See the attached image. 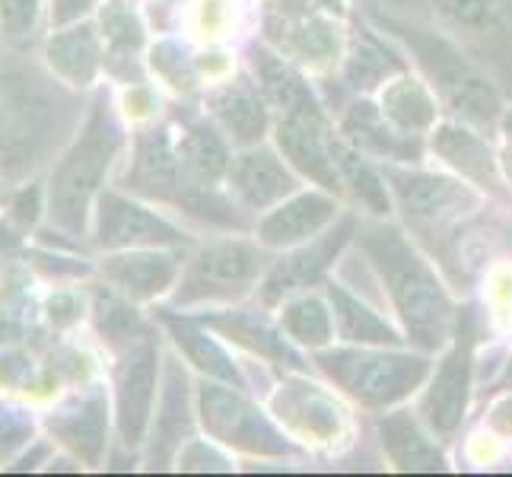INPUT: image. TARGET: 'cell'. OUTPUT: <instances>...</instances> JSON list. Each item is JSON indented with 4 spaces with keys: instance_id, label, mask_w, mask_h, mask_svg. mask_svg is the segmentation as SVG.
Listing matches in <instances>:
<instances>
[{
    "instance_id": "obj_30",
    "label": "cell",
    "mask_w": 512,
    "mask_h": 477,
    "mask_svg": "<svg viewBox=\"0 0 512 477\" xmlns=\"http://www.w3.org/2000/svg\"><path fill=\"white\" fill-rule=\"evenodd\" d=\"M379 109L404 134L423 137V134H430L433 125H436V96H433V90L427 86V80L411 77L408 70L385 83Z\"/></svg>"
},
{
    "instance_id": "obj_21",
    "label": "cell",
    "mask_w": 512,
    "mask_h": 477,
    "mask_svg": "<svg viewBox=\"0 0 512 477\" xmlns=\"http://www.w3.org/2000/svg\"><path fill=\"white\" fill-rule=\"evenodd\" d=\"M430 134H433L430 144H433L436 156H443L452 169H458L478 188H484L490 194H503L506 179H503L500 159L490 150L481 128L455 118V121H443V125H433Z\"/></svg>"
},
{
    "instance_id": "obj_10",
    "label": "cell",
    "mask_w": 512,
    "mask_h": 477,
    "mask_svg": "<svg viewBox=\"0 0 512 477\" xmlns=\"http://www.w3.org/2000/svg\"><path fill=\"white\" fill-rule=\"evenodd\" d=\"M474 341H478L474 309L465 306V309H458L446 357L420 398V417L436 436H452L465 420L471 379H474Z\"/></svg>"
},
{
    "instance_id": "obj_52",
    "label": "cell",
    "mask_w": 512,
    "mask_h": 477,
    "mask_svg": "<svg viewBox=\"0 0 512 477\" xmlns=\"http://www.w3.org/2000/svg\"><path fill=\"white\" fill-rule=\"evenodd\" d=\"M0 42H4V35H0Z\"/></svg>"
},
{
    "instance_id": "obj_5",
    "label": "cell",
    "mask_w": 512,
    "mask_h": 477,
    "mask_svg": "<svg viewBox=\"0 0 512 477\" xmlns=\"http://www.w3.org/2000/svg\"><path fill=\"white\" fill-rule=\"evenodd\" d=\"M121 182L134 194L169 204L207 226H223V229L249 226L239 201H229L217 185L201 182L198 175L188 169V163L179 153V144H175L172 121H166V125H150L137 134L134 163Z\"/></svg>"
},
{
    "instance_id": "obj_38",
    "label": "cell",
    "mask_w": 512,
    "mask_h": 477,
    "mask_svg": "<svg viewBox=\"0 0 512 477\" xmlns=\"http://www.w3.org/2000/svg\"><path fill=\"white\" fill-rule=\"evenodd\" d=\"M458 42H462L468 55L493 77V83L500 86V93L512 96V26L497 23L484 32L465 35V39H458Z\"/></svg>"
},
{
    "instance_id": "obj_7",
    "label": "cell",
    "mask_w": 512,
    "mask_h": 477,
    "mask_svg": "<svg viewBox=\"0 0 512 477\" xmlns=\"http://www.w3.org/2000/svg\"><path fill=\"white\" fill-rule=\"evenodd\" d=\"M379 172L408 226L439 258L452 261V242L458 233V223L471 210H478V194L468 185L449 179V175L420 172L398 163H382Z\"/></svg>"
},
{
    "instance_id": "obj_17",
    "label": "cell",
    "mask_w": 512,
    "mask_h": 477,
    "mask_svg": "<svg viewBox=\"0 0 512 477\" xmlns=\"http://www.w3.org/2000/svg\"><path fill=\"white\" fill-rule=\"evenodd\" d=\"M45 427L55 436V443L74 452L80 462L99 465L105 455V436H109V401L99 388H90L51 411Z\"/></svg>"
},
{
    "instance_id": "obj_23",
    "label": "cell",
    "mask_w": 512,
    "mask_h": 477,
    "mask_svg": "<svg viewBox=\"0 0 512 477\" xmlns=\"http://www.w3.org/2000/svg\"><path fill=\"white\" fill-rule=\"evenodd\" d=\"M271 39L284 48V55H293L306 64H328L338 58L341 35L322 10L309 7H280V13L268 23Z\"/></svg>"
},
{
    "instance_id": "obj_39",
    "label": "cell",
    "mask_w": 512,
    "mask_h": 477,
    "mask_svg": "<svg viewBox=\"0 0 512 477\" xmlns=\"http://www.w3.org/2000/svg\"><path fill=\"white\" fill-rule=\"evenodd\" d=\"M42 0H0V35L10 48L32 45Z\"/></svg>"
},
{
    "instance_id": "obj_44",
    "label": "cell",
    "mask_w": 512,
    "mask_h": 477,
    "mask_svg": "<svg viewBox=\"0 0 512 477\" xmlns=\"http://www.w3.org/2000/svg\"><path fill=\"white\" fill-rule=\"evenodd\" d=\"M32 379V360L23 353H0V382L10 388H23Z\"/></svg>"
},
{
    "instance_id": "obj_45",
    "label": "cell",
    "mask_w": 512,
    "mask_h": 477,
    "mask_svg": "<svg viewBox=\"0 0 512 477\" xmlns=\"http://www.w3.org/2000/svg\"><path fill=\"white\" fill-rule=\"evenodd\" d=\"M99 0H51V26H67L77 23L90 13Z\"/></svg>"
},
{
    "instance_id": "obj_3",
    "label": "cell",
    "mask_w": 512,
    "mask_h": 477,
    "mask_svg": "<svg viewBox=\"0 0 512 477\" xmlns=\"http://www.w3.org/2000/svg\"><path fill=\"white\" fill-rule=\"evenodd\" d=\"M353 239L385 284L404 325V341L423 353L443 350L452 341L458 309L414 242L392 223H360Z\"/></svg>"
},
{
    "instance_id": "obj_6",
    "label": "cell",
    "mask_w": 512,
    "mask_h": 477,
    "mask_svg": "<svg viewBox=\"0 0 512 477\" xmlns=\"http://www.w3.org/2000/svg\"><path fill=\"white\" fill-rule=\"evenodd\" d=\"M315 366L366 408H388L398 404L430 376V353H398L382 347H334L315 353Z\"/></svg>"
},
{
    "instance_id": "obj_37",
    "label": "cell",
    "mask_w": 512,
    "mask_h": 477,
    "mask_svg": "<svg viewBox=\"0 0 512 477\" xmlns=\"http://www.w3.org/2000/svg\"><path fill=\"white\" fill-rule=\"evenodd\" d=\"M280 328L287 331V338L303 347H325L334 334L331 309L312 293H293L280 303Z\"/></svg>"
},
{
    "instance_id": "obj_41",
    "label": "cell",
    "mask_w": 512,
    "mask_h": 477,
    "mask_svg": "<svg viewBox=\"0 0 512 477\" xmlns=\"http://www.w3.org/2000/svg\"><path fill=\"white\" fill-rule=\"evenodd\" d=\"M35 423L29 411L13 408V404H0V458H10L16 449H23L32 439Z\"/></svg>"
},
{
    "instance_id": "obj_46",
    "label": "cell",
    "mask_w": 512,
    "mask_h": 477,
    "mask_svg": "<svg viewBox=\"0 0 512 477\" xmlns=\"http://www.w3.org/2000/svg\"><path fill=\"white\" fill-rule=\"evenodd\" d=\"M80 299L74 293H55L51 296V303H48V315H51V322H55L58 328H67V325H74L77 318H80Z\"/></svg>"
},
{
    "instance_id": "obj_32",
    "label": "cell",
    "mask_w": 512,
    "mask_h": 477,
    "mask_svg": "<svg viewBox=\"0 0 512 477\" xmlns=\"http://www.w3.org/2000/svg\"><path fill=\"white\" fill-rule=\"evenodd\" d=\"M328 303H331L334 325H338L341 341L369 344V347H398L404 341L376 309H369L363 299L347 293L344 284H334V280H328Z\"/></svg>"
},
{
    "instance_id": "obj_43",
    "label": "cell",
    "mask_w": 512,
    "mask_h": 477,
    "mask_svg": "<svg viewBox=\"0 0 512 477\" xmlns=\"http://www.w3.org/2000/svg\"><path fill=\"white\" fill-rule=\"evenodd\" d=\"M42 198H45V188L42 185H29L16 194L13 201V220L20 226H32L39 220V210H42Z\"/></svg>"
},
{
    "instance_id": "obj_35",
    "label": "cell",
    "mask_w": 512,
    "mask_h": 477,
    "mask_svg": "<svg viewBox=\"0 0 512 477\" xmlns=\"http://www.w3.org/2000/svg\"><path fill=\"white\" fill-rule=\"evenodd\" d=\"M102 35H105V64H109L112 74L125 77V80H137L140 83V70H137V51L144 45V29H140V20L131 13V7L125 4H109L102 7Z\"/></svg>"
},
{
    "instance_id": "obj_36",
    "label": "cell",
    "mask_w": 512,
    "mask_h": 477,
    "mask_svg": "<svg viewBox=\"0 0 512 477\" xmlns=\"http://www.w3.org/2000/svg\"><path fill=\"white\" fill-rule=\"evenodd\" d=\"M93 318H96L99 338L109 344L115 353H125L128 347H134L144 338H150L147 322L128 303V296L121 299L112 290H96V296H93Z\"/></svg>"
},
{
    "instance_id": "obj_9",
    "label": "cell",
    "mask_w": 512,
    "mask_h": 477,
    "mask_svg": "<svg viewBox=\"0 0 512 477\" xmlns=\"http://www.w3.org/2000/svg\"><path fill=\"white\" fill-rule=\"evenodd\" d=\"M261 268L264 258L255 245L242 239L210 242L185 264L172 306L188 309L201 303H233L255 287Z\"/></svg>"
},
{
    "instance_id": "obj_34",
    "label": "cell",
    "mask_w": 512,
    "mask_h": 477,
    "mask_svg": "<svg viewBox=\"0 0 512 477\" xmlns=\"http://www.w3.org/2000/svg\"><path fill=\"white\" fill-rule=\"evenodd\" d=\"M331 153H334V166H338L344 191H350L369 214H376V217L388 214V210H392V191H388L379 166L366 163L363 153L353 144H347L344 134H334Z\"/></svg>"
},
{
    "instance_id": "obj_22",
    "label": "cell",
    "mask_w": 512,
    "mask_h": 477,
    "mask_svg": "<svg viewBox=\"0 0 512 477\" xmlns=\"http://www.w3.org/2000/svg\"><path fill=\"white\" fill-rule=\"evenodd\" d=\"M99 271L112 284V290L128 299H137V303H147V299H156L169 287H175L182 261L179 255L160 249H125L105 255Z\"/></svg>"
},
{
    "instance_id": "obj_12",
    "label": "cell",
    "mask_w": 512,
    "mask_h": 477,
    "mask_svg": "<svg viewBox=\"0 0 512 477\" xmlns=\"http://www.w3.org/2000/svg\"><path fill=\"white\" fill-rule=\"evenodd\" d=\"M160 347L153 334L140 344L118 353L115 366V427L125 449H137L147 439L156 401V379H160Z\"/></svg>"
},
{
    "instance_id": "obj_20",
    "label": "cell",
    "mask_w": 512,
    "mask_h": 477,
    "mask_svg": "<svg viewBox=\"0 0 512 477\" xmlns=\"http://www.w3.org/2000/svg\"><path fill=\"white\" fill-rule=\"evenodd\" d=\"M274 414L312 443H331L344 430V411L325 388L306 379H287L271 398Z\"/></svg>"
},
{
    "instance_id": "obj_50",
    "label": "cell",
    "mask_w": 512,
    "mask_h": 477,
    "mask_svg": "<svg viewBox=\"0 0 512 477\" xmlns=\"http://www.w3.org/2000/svg\"><path fill=\"white\" fill-rule=\"evenodd\" d=\"M280 7H309V10H334V13H341L344 0H284Z\"/></svg>"
},
{
    "instance_id": "obj_4",
    "label": "cell",
    "mask_w": 512,
    "mask_h": 477,
    "mask_svg": "<svg viewBox=\"0 0 512 477\" xmlns=\"http://www.w3.org/2000/svg\"><path fill=\"white\" fill-rule=\"evenodd\" d=\"M121 147H125V128L112 109L109 93L99 90L45 188V210L58 233L74 239L86 236L90 210Z\"/></svg>"
},
{
    "instance_id": "obj_18",
    "label": "cell",
    "mask_w": 512,
    "mask_h": 477,
    "mask_svg": "<svg viewBox=\"0 0 512 477\" xmlns=\"http://www.w3.org/2000/svg\"><path fill=\"white\" fill-rule=\"evenodd\" d=\"M341 134L360 153H369L382 163H417L423 156V137L404 134L385 118L376 102L357 99L341 115Z\"/></svg>"
},
{
    "instance_id": "obj_40",
    "label": "cell",
    "mask_w": 512,
    "mask_h": 477,
    "mask_svg": "<svg viewBox=\"0 0 512 477\" xmlns=\"http://www.w3.org/2000/svg\"><path fill=\"white\" fill-rule=\"evenodd\" d=\"M153 67L160 70V74L175 86V90H185L191 93L194 83H198V70L188 61V55L172 42H163L153 48Z\"/></svg>"
},
{
    "instance_id": "obj_29",
    "label": "cell",
    "mask_w": 512,
    "mask_h": 477,
    "mask_svg": "<svg viewBox=\"0 0 512 477\" xmlns=\"http://www.w3.org/2000/svg\"><path fill=\"white\" fill-rule=\"evenodd\" d=\"M379 443L388 455V462L401 471L436 474L446 471V458L436 449L433 439L423 433L411 411H392L379 420Z\"/></svg>"
},
{
    "instance_id": "obj_33",
    "label": "cell",
    "mask_w": 512,
    "mask_h": 477,
    "mask_svg": "<svg viewBox=\"0 0 512 477\" xmlns=\"http://www.w3.org/2000/svg\"><path fill=\"white\" fill-rule=\"evenodd\" d=\"M404 70H408V64L401 61L398 51H392L379 39L376 29H360L344 58L341 77L353 93H366L376 90L379 83H388L392 77L404 74Z\"/></svg>"
},
{
    "instance_id": "obj_14",
    "label": "cell",
    "mask_w": 512,
    "mask_h": 477,
    "mask_svg": "<svg viewBox=\"0 0 512 477\" xmlns=\"http://www.w3.org/2000/svg\"><path fill=\"white\" fill-rule=\"evenodd\" d=\"M194 433L191 417V382L185 366L166 357L163 360V388L160 404H156V417L150 420V439H147V465L153 471H163L175 462L179 449L188 443Z\"/></svg>"
},
{
    "instance_id": "obj_48",
    "label": "cell",
    "mask_w": 512,
    "mask_h": 477,
    "mask_svg": "<svg viewBox=\"0 0 512 477\" xmlns=\"http://www.w3.org/2000/svg\"><path fill=\"white\" fill-rule=\"evenodd\" d=\"M490 430L500 436H512V395L503 398L497 408L490 411Z\"/></svg>"
},
{
    "instance_id": "obj_8",
    "label": "cell",
    "mask_w": 512,
    "mask_h": 477,
    "mask_svg": "<svg viewBox=\"0 0 512 477\" xmlns=\"http://www.w3.org/2000/svg\"><path fill=\"white\" fill-rule=\"evenodd\" d=\"M198 414L207 436L229 449L245 455H261V458L290 455V443L284 439V433L236 385L204 379L198 385Z\"/></svg>"
},
{
    "instance_id": "obj_11",
    "label": "cell",
    "mask_w": 512,
    "mask_h": 477,
    "mask_svg": "<svg viewBox=\"0 0 512 477\" xmlns=\"http://www.w3.org/2000/svg\"><path fill=\"white\" fill-rule=\"evenodd\" d=\"M357 226H360L357 217L344 214L328 229H322L319 236L299 242L290 255L277 258L268 268V274H264L261 287H258L261 306H280L287 296L303 293V290L319 284V280H325L334 258L344 252V245L353 239V233H357Z\"/></svg>"
},
{
    "instance_id": "obj_47",
    "label": "cell",
    "mask_w": 512,
    "mask_h": 477,
    "mask_svg": "<svg viewBox=\"0 0 512 477\" xmlns=\"http://www.w3.org/2000/svg\"><path fill=\"white\" fill-rule=\"evenodd\" d=\"M500 137H503V144H500L497 159H500V169H503L506 185L512 188V109H506L503 118H500Z\"/></svg>"
},
{
    "instance_id": "obj_31",
    "label": "cell",
    "mask_w": 512,
    "mask_h": 477,
    "mask_svg": "<svg viewBox=\"0 0 512 477\" xmlns=\"http://www.w3.org/2000/svg\"><path fill=\"white\" fill-rule=\"evenodd\" d=\"M172 125H175V144H179V153L188 163V169L201 182L220 185V179L229 172V163H233L220 131L210 121L188 118V115H179Z\"/></svg>"
},
{
    "instance_id": "obj_2",
    "label": "cell",
    "mask_w": 512,
    "mask_h": 477,
    "mask_svg": "<svg viewBox=\"0 0 512 477\" xmlns=\"http://www.w3.org/2000/svg\"><path fill=\"white\" fill-rule=\"evenodd\" d=\"M363 4H366V20L373 23V29L385 32V39H392L395 45L408 51L411 61L420 67L423 80L433 90V96L458 121H468V125L481 131L500 125V118L506 112L500 86L468 55L465 45L455 35L433 23L414 20V16L385 10L373 4V0H363Z\"/></svg>"
},
{
    "instance_id": "obj_24",
    "label": "cell",
    "mask_w": 512,
    "mask_h": 477,
    "mask_svg": "<svg viewBox=\"0 0 512 477\" xmlns=\"http://www.w3.org/2000/svg\"><path fill=\"white\" fill-rule=\"evenodd\" d=\"M252 70L264 102L277 109L280 118H319L325 115L319 99L309 90V83L277 55V51L255 45L252 48Z\"/></svg>"
},
{
    "instance_id": "obj_51",
    "label": "cell",
    "mask_w": 512,
    "mask_h": 477,
    "mask_svg": "<svg viewBox=\"0 0 512 477\" xmlns=\"http://www.w3.org/2000/svg\"><path fill=\"white\" fill-rule=\"evenodd\" d=\"M497 10H500V23L512 26V0H497Z\"/></svg>"
},
{
    "instance_id": "obj_1",
    "label": "cell",
    "mask_w": 512,
    "mask_h": 477,
    "mask_svg": "<svg viewBox=\"0 0 512 477\" xmlns=\"http://www.w3.org/2000/svg\"><path fill=\"white\" fill-rule=\"evenodd\" d=\"M48 64L0 51V179L26 182L55 159L86 112L83 96Z\"/></svg>"
},
{
    "instance_id": "obj_16",
    "label": "cell",
    "mask_w": 512,
    "mask_h": 477,
    "mask_svg": "<svg viewBox=\"0 0 512 477\" xmlns=\"http://www.w3.org/2000/svg\"><path fill=\"white\" fill-rule=\"evenodd\" d=\"M334 220H338V201L331 194L296 191L258 220L255 233L268 249H293V245L319 236Z\"/></svg>"
},
{
    "instance_id": "obj_19",
    "label": "cell",
    "mask_w": 512,
    "mask_h": 477,
    "mask_svg": "<svg viewBox=\"0 0 512 477\" xmlns=\"http://www.w3.org/2000/svg\"><path fill=\"white\" fill-rule=\"evenodd\" d=\"M277 147L284 150V156L290 163L309 175L312 182H319L325 191L341 194V175L338 166H334V131L328 125V118H277Z\"/></svg>"
},
{
    "instance_id": "obj_26",
    "label": "cell",
    "mask_w": 512,
    "mask_h": 477,
    "mask_svg": "<svg viewBox=\"0 0 512 477\" xmlns=\"http://www.w3.org/2000/svg\"><path fill=\"white\" fill-rule=\"evenodd\" d=\"M210 112H214L223 134L239 147H255L261 137L268 134V102H264L258 83L252 80H233L210 93L207 99Z\"/></svg>"
},
{
    "instance_id": "obj_13",
    "label": "cell",
    "mask_w": 512,
    "mask_h": 477,
    "mask_svg": "<svg viewBox=\"0 0 512 477\" xmlns=\"http://www.w3.org/2000/svg\"><path fill=\"white\" fill-rule=\"evenodd\" d=\"M182 229H175L169 220L153 214L144 204H137L118 191H102L96 198V226L93 245L105 252L121 249H172L182 245Z\"/></svg>"
},
{
    "instance_id": "obj_25",
    "label": "cell",
    "mask_w": 512,
    "mask_h": 477,
    "mask_svg": "<svg viewBox=\"0 0 512 477\" xmlns=\"http://www.w3.org/2000/svg\"><path fill=\"white\" fill-rule=\"evenodd\" d=\"M45 64L64 83L74 86V90L90 86L99 74V67L105 64L99 29L86 20L58 26V32H51L45 42Z\"/></svg>"
},
{
    "instance_id": "obj_49",
    "label": "cell",
    "mask_w": 512,
    "mask_h": 477,
    "mask_svg": "<svg viewBox=\"0 0 512 477\" xmlns=\"http://www.w3.org/2000/svg\"><path fill=\"white\" fill-rule=\"evenodd\" d=\"M48 452H51V446L48 443H35V449L32 452H26L20 462H16L10 471H32V468H39V462H45L48 458Z\"/></svg>"
},
{
    "instance_id": "obj_42",
    "label": "cell",
    "mask_w": 512,
    "mask_h": 477,
    "mask_svg": "<svg viewBox=\"0 0 512 477\" xmlns=\"http://www.w3.org/2000/svg\"><path fill=\"white\" fill-rule=\"evenodd\" d=\"M175 465L182 471H229L226 458L214 449H207V443H201V439H188L179 449V455H175Z\"/></svg>"
},
{
    "instance_id": "obj_15",
    "label": "cell",
    "mask_w": 512,
    "mask_h": 477,
    "mask_svg": "<svg viewBox=\"0 0 512 477\" xmlns=\"http://www.w3.org/2000/svg\"><path fill=\"white\" fill-rule=\"evenodd\" d=\"M226 179L242 210H264V214L299 188V179L284 166V159L261 144L245 147L239 156H233Z\"/></svg>"
},
{
    "instance_id": "obj_28",
    "label": "cell",
    "mask_w": 512,
    "mask_h": 477,
    "mask_svg": "<svg viewBox=\"0 0 512 477\" xmlns=\"http://www.w3.org/2000/svg\"><path fill=\"white\" fill-rule=\"evenodd\" d=\"M160 322L169 331V338L175 341V347H179L188 357V363L198 366L204 376L226 382V385H236V388H245L239 366L233 363V357H229V353L214 338H210V328L201 322L198 315L191 318V315H179L175 309H163Z\"/></svg>"
},
{
    "instance_id": "obj_27",
    "label": "cell",
    "mask_w": 512,
    "mask_h": 477,
    "mask_svg": "<svg viewBox=\"0 0 512 477\" xmlns=\"http://www.w3.org/2000/svg\"><path fill=\"white\" fill-rule=\"evenodd\" d=\"M201 322L223 334L226 341H233L236 347L258 353V357L271 360V363H284L293 369H303V357L293 350V344L284 338V328H274L268 318L258 312H210V315H198Z\"/></svg>"
}]
</instances>
